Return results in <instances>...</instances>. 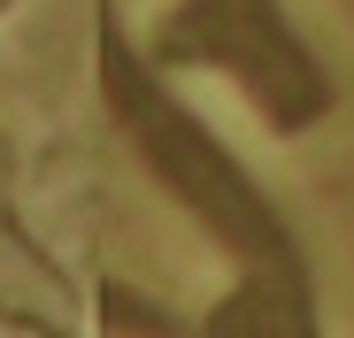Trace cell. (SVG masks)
Masks as SVG:
<instances>
[{
    "mask_svg": "<svg viewBox=\"0 0 354 338\" xmlns=\"http://www.w3.org/2000/svg\"><path fill=\"white\" fill-rule=\"evenodd\" d=\"M0 8H8V0H0Z\"/></svg>",
    "mask_w": 354,
    "mask_h": 338,
    "instance_id": "obj_1",
    "label": "cell"
}]
</instances>
